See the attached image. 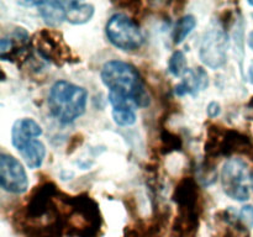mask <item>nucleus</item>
<instances>
[{"mask_svg": "<svg viewBox=\"0 0 253 237\" xmlns=\"http://www.w3.org/2000/svg\"><path fill=\"white\" fill-rule=\"evenodd\" d=\"M101 81L109 89V96L123 99L137 108L150 105V95L140 73L132 64L120 59L106 62L100 72Z\"/></svg>", "mask_w": 253, "mask_h": 237, "instance_id": "obj_1", "label": "nucleus"}, {"mask_svg": "<svg viewBox=\"0 0 253 237\" xmlns=\"http://www.w3.org/2000/svg\"><path fill=\"white\" fill-rule=\"evenodd\" d=\"M101 214L95 200L86 194L66 195V235L72 237H98Z\"/></svg>", "mask_w": 253, "mask_h": 237, "instance_id": "obj_2", "label": "nucleus"}, {"mask_svg": "<svg viewBox=\"0 0 253 237\" xmlns=\"http://www.w3.org/2000/svg\"><path fill=\"white\" fill-rule=\"evenodd\" d=\"M88 91L85 88L68 80H58L51 86L48 109L58 122L67 125L85 113Z\"/></svg>", "mask_w": 253, "mask_h": 237, "instance_id": "obj_3", "label": "nucleus"}, {"mask_svg": "<svg viewBox=\"0 0 253 237\" xmlns=\"http://www.w3.org/2000/svg\"><path fill=\"white\" fill-rule=\"evenodd\" d=\"M204 151L208 159H215L217 157L232 158L234 155L250 157L253 151V141L242 131L212 123L207 130Z\"/></svg>", "mask_w": 253, "mask_h": 237, "instance_id": "obj_4", "label": "nucleus"}, {"mask_svg": "<svg viewBox=\"0 0 253 237\" xmlns=\"http://www.w3.org/2000/svg\"><path fill=\"white\" fill-rule=\"evenodd\" d=\"M105 32L109 41L123 51H136L145 41L137 22L123 12L111 15L106 22Z\"/></svg>", "mask_w": 253, "mask_h": 237, "instance_id": "obj_5", "label": "nucleus"}, {"mask_svg": "<svg viewBox=\"0 0 253 237\" xmlns=\"http://www.w3.org/2000/svg\"><path fill=\"white\" fill-rule=\"evenodd\" d=\"M230 39L227 30L219 21L207 30L199 47L200 61L211 69H219L227 61Z\"/></svg>", "mask_w": 253, "mask_h": 237, "instance_id": "obj_6", "label": "nucleus"}, {"mask_svg": "<svg viewBox=\"0 0 253 237\" xmlns=\"http://www.w3.org/2000/svg\"><path fill=\"white\" fill-rule=\"evenodd\" d=\"M252 170L241 158H229L221 169V185L225 194L236 201H247L250 199V182Z\"/></svg>", "mask_w": 253, "mask_h": 237, "instance_id": "obj_7", "label": "nucleus"}, {"mask_svg": "<svg viewBox=\"0 0 253 237\" xmlns=\"http://www.w3.org/2000/svg\"><path fill=\"white\" fill-rule=\"evenodd\" d=\"M35 44L40 56L56 66H63L71 61V48L62 39V35L54 30H42L37 32Z\"/></svg>", "mask_w": 253, "mask_h": 237, "instance_id": "obj_8", "label": "nucleus"}, {"mask_svg": "<svg viewBox=\"0 0 253 237\" xmlns=\"http://www.w3.org/2000/svg\"><path fill=\"white\" fill-rule=\"evenodd\" d=\"M0 185L5 192L17 195L29 189V178L24 165L7 153L0 155Z\"/></svg>", "mask_w": 253, "mask_h": 237, "instance_id": "obj_9", "label": "nucleus"}, {"mask_svg": "<svg viewBox=\"0 0 253 237\" xmlns=\"http://www.w3.org/2000/svg\"><path fill=\"white\" fill-rule=\"evenodd\" d=\"M208 86H209V76L207 71L203 67H197L194 69H188L187 73L182 77L180 83L175 85L174 93L178 96H197Z\"/></svg>", "mask_w": 253, "mask_h": 237, "instance_id": "obj_10", "label": "nucleus"}, {"mask_svg": "<svg viewBox=\"0 0 253 237\" xmlns=\"http://www.w3.org/2000/svg\"><path fill=\"white\" fill-rule=\"evenodd\" d=\"M42 127L34 118H19L14 122L11 128V143L15 148H20L29 141L35 140L42 135Z\"/></svg>", "mask_w": 253, "mask_h": 237, "instance_id": "obj_11", "label": "nucleus"}, {"mask_svg": "<svg viewBox=\"0 0 253 237\" xmlns=\"http://www.w3.org/2000/svg\"><path fill=\"white\" fill-rule=\"evenodd\" d=\"M37 11L49 27L61 26L63 21H67V9L63 1L57 0H40L37 1Z\"/></svg>", "mask_w": 253, "mask_h": 237, "instance_id": "obj_12", "label": "nucleus"}, {"mask_svg": "<svg viewBox=\"0 0 253 237\" xmlns=\"http://www.w3.org/2000/svg\"><path fill=\"white\" fill-rule=\"evenodd\" d=\"M17 152L20 153L30 169H37L41 167L43 164L44 157H46V147H44L43 142L37 138L22 145L21 147L17 148Z\"/></svg>", "mask_w": 253, "mask_h": 237, "instance_id": "obj_13", "label": "nucleus"}, {"mask_svg": "<svg viewBox=\"0 0 253 237\" xmlns=\"http://www.w3.org/2000/svg\"><path fill=\"white\" fill-rule=\"evenodd\" d=\"M67 21L72 25H84L91 20L95 12V7L90 2L67 1Z\"/></svg>", "mask_w": 253, "mask_h": 237, "instance_id": "obj_14", "label": "nucleus"}, {"mask_svg": "<svg viewBox=\"0 0 253 237\" xmlns=\"http://www.w3.org/2000/svg\"><path fill=\"white\" fill-rule=\"evenodd\" d=\"M197 26V19L194 15H184L177 21L174 27V35H173V41L174 44H180L184 42V40L193 32V30Z\"/></svg>", "mask_w": 253, "mask_h": 237, "instance_id": "obj_15", "label": "nucleus"}, {"mask_svg": "<svg viewBox=\"0 0 253 237\" xmlns=\"http://www.w3.org/2000/svg\"><path fill=\"white\" fill-rule=\"evenodd\" d=\"M188 63L187 57H185L184 52L177 49L172 53V56L168 59V71L170 74L174 77H180L182 78L185 73L188 72Z\"/></svg>", "mask_w": 253, "mask_h": 237, "instance_id": "obj_16", "label": "nucleus"}, {"mask_svg": "<svg viewBox=\"0 0 253 237\" xmlns=\"http://www.w3.org/2000/svg\"><path fill=\"white\" fill-rule=\"evenodd\" d=\"M182 148V138L172 131H163L161 133V150L165 155L172 153Z\"/></svg>", "mask_w": 253, "mask_h": 237, "instance_id": "obj_17", "label": "nucleus"}, {"mask_svg": "<svg viewBox=\"0 0 253 237\" xmlns=\"http://www.w3.org/2000/svg\"><path fill=\"white\" fill-rule=\"evenodd\" d=\"M136 110L132 109H115L113 110V120L118 126H132L136 122Z\"/></svg>", "mask_w": 253, "mask_h": 237, "instance_id": "obj_18", "label": "nucleus"}, {"mask_svg": "<svg viewBox=\"0 0 253 237\" xmlns=\"http://www.w3.org/2000/svg\"><path fill=\"white\" fill-rule=\"evenodd\" d=\"M221 237H250L249 230L242 222L236 225H227Z\"/></svg>", "mask_w": 253, "mask_h": 237, "instance_id": "obj_19", "label": "nucleus"}, {"mask_svg": "<svg viewBox=\"0 0 253 237\" xmlns=\"http://www.w3.org/2000/svg\"><path fill=\"white\" fill-rule=\"evenodd\" d=\"M240 220L247 229L253 227V205H245L239 212Z\"/></svg>", "mask_w": 253, "mask_h": 237, "instance_id": "obj_20", "label": "nucleus"}, {"mask_svg": "<svg viewBox=\"0 0 253 237\" xmlns=\"http://www.w3.org/2000/svg\"><path fill=\"white\" fill-rule=\"evenodd\" d=\"M207 114L210 118H215L221 114V105L217 101H211L207 108Z\"/></svg>", "mask_w": 253, "mask_h": 237, "instance_id": "obj_21", "label": "nucleus"}, {"mask_svg": "<svg viewBox=\"0 0 253 237\" xmlns=\"http://www.w3.org/2000/svg\"><path fill=\"white\" fill-rule=\"evenodd\" d=\"M247 43H249V47L252 49V52H253V31L250 32L249 39H247Z\"/></svg>", "mask_w": 253, "mask_h": 237, "instance_id": "obj_22", "label": "nucleus"}, {"mask_svg": "<svg viewBox=\"0 0 253 237\" xmlns=\"http://www.w3.org/2000/svg\"><path fill=\"white\" fill-rule=\"evenodd\" d=\"M249 77H250V80H251V83L253 84V64H251V67H250L249 69Z\"/></svg>", "mask_w": 253, "mask_h": 237, "instance_id": "obj_23", "label": "nucleus"}, {"mask_svg": "<svg viewBox=\"0 0 253 237\" xmlns=\"http://www.w3.org/2000/svg\"><path fill=\"white\" fill-rule=\"evenodd\" d=\"M247 108H249L250 110H253V96L251 98V100L249 101V104H247Z\"/></svg>", "mask_w": 253, "mask_h": 237, "instance_id": "obj_24", "label": "nucleus"}, {"mask_svg": "<svg viewBox=\"0 0 253 237\" xmlns=\"http://www.w3.org/2000/svg\"><path fill=\"white\" fill-rule=\"evenodd\" d=\"M250 183H251V187H252V189H253V170H252V173H251V177H250Z\"/></svg>", "mask_w": 253, "mask_h": 237, "instance_id": "obj_25", "label": "nucleus"}, {"mask_svg": "<svg viewBox=\"0 0 253 237\" xmlns=\"http://www.w3.org/2000/svg\"><path fill=\"white\" fill-rule=\"evenodd\" d=\"M250 158H251V160H252V162H253V151H252V153H251V155H250Z\"/></svg>", "mask_w": 253, "mask_h": 237, "instance_id": "obj_26", "label": "nucleus"}, {"mask_svg": "<svg viewBox=\"0 0 253 237\" xmlns=\"http://www.w3.org/2000/svg\"><path fill=\"white\" fill-rule=\"evenodd\" d=\"M249 4L251 5V6H253V0H250V1H249Z\"/></svg>", "mask_w": 253, "mask_h": 237, "instance_id": "obj_27", "label": "nucleus"}, {"mask_svg": "<svg viewBox=\"0 0 253 237\" xmlns=\"http://www.w3.org/2000/svg\"><path fill=\"white\" fill-rule=\"evenodd\" d=\"M252 17H253V14H252Z\"/></svg>", "mask_w": 253, "mask_h": 237, "instance_id": "obj_28", "label": "nucleus"}]
</instances>
